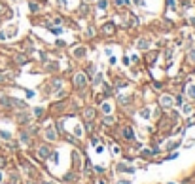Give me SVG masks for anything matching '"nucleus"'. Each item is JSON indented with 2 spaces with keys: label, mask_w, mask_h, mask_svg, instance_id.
Returning <instances> with one entry per match:
<instances>
[{
  "label": "nucleus",
  "mask_w": 195,
  "mask_h": 184,
  "mask_svg": "<svg viewBox=\"0 0 195 184\" xmlns=\"http://www.w3.org/2000/svg\"><path fill=\"white\" fill-rule=\"evenodd\" d=\"M38 156H40V158H47V156H49V148H47V146H40V148H38Z\"/></svg>",
  "instance_id": "1"
},
{
  "label": "nucleus",
  "mask_w": 195,
  "mask_h": 184,
  "mask_svg": "<svg viewBox=\"0 0 195 184\" xmlns=\"http://www.w3.org/2000/svg\"><path fill=\"white\" fill-rule=\"evenodd\" d=\"M83 84H85V76H83V74H78V76H76V86H78V88H82Z\"/></svg>",
  "instance_id": "2"
},
{
  "label": "nucleus",
  "mask_w": 195,
  "mask_h": 184,
  "mask_svg": "<svg viewBox=\"0 0 195 184\" xmlns=\"http://www.w3.org/2000/svg\"><path fill=\"white\" fill-rule=\"evenodd\" d=\"M123 137H125V139H133V137H135V135H133V129L131 127H125V129H123Z\"/></svg>",
  "instance_id": "3"
},
{
  "label": "nucleus",
  "mask_w": 195,
  "mask_h": 184,
  "mask_svg": "<svg viewBox=\"0 0 195 184\" xmlns=\"http://www.w3.org/2000/svg\"><path fill=\"white\" fill-rule=\"evenodd\" d=\"M112 31H114V25H112V23L104 25V32H106V34H112Z\"/></svg>",
  "instance_id": "4"
},
{
  "label": "nucleus",
  "mask_w": 195,
  "mask_h": 184,
  "mask_svg": "<svg viewBox=\"0 0 195 184\" xmlns=\"http://www.w3.org/2000/svg\"><path fill=\"white\" fill-rule=\"evenodd\" d=\"M188 95L195 99V86H190V88H188Z\"/></svg>",
  "instance_id": "5"
},
{
  "label": "nucleus",
  "mask_w": 195,
  "mask_h": 184,
  "mask_svg": "<svg viewBox=\"0 0 195 184\" xmlns=\"http://www.w3.org/2000/svg\"><path fill=\"white\" fill-rule=\"evenodd\" d=\"M45 135H47V139H55V133H53V129H47V131H45Z\"/></svg>",
  "instance_id": "6"
},
{
  "label": "nucleus",
  "mask_w": 195,
  "mask_h": 184,
  "mask_svg": "<svg viewBox=\"0 0 195 184\" xmlns=\"http://www.w3.org/2000/svg\"><path fill=\"white\" fill-rule=\"evenodd\" d=\"M4 163H6V161H4V158H0V167L4 165Z\"/></svg>",
  "instance_id": "7"
},
{
  "label": "nucleus",
  "mask_w": 195,
  "mask_h": 184,
  "mask_svg": "<svg viewBox=\"0 0 195 184\" xmlns=\"http://www.w3.org/2000/svg\"><path fill=\"white\" fill-rule=\"evenodd\" d=\"M44 184H51V182H44Z\"/></svg>",
  "instance_id": "8"
}]
</instances>
